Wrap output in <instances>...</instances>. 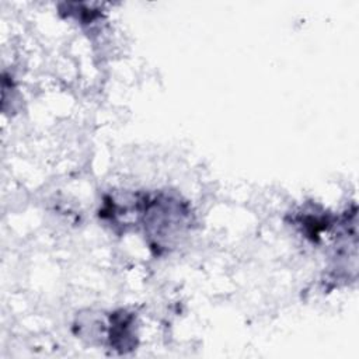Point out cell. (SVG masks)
Listing matches in <instances>:
<instances>
[{
	"mask_svg": "<svg viewBox=\"0 0 359 359\" xmlns=\"http://www.w3.org/2000/svg\"><path fill=\"white\" fill-rule=\"evenodd\" d=\"M132 317L126 316V313L121 311V314H115L111 321L109 330V341L114 349H119L121 352H126L132 349L135 345L133 332L130 330Z\"/></svg>",
	"mask_w": 359,
	"mask_h": 359,
	"instance_id": "obj_1",
	"label": "cell"
}]
</instances>
